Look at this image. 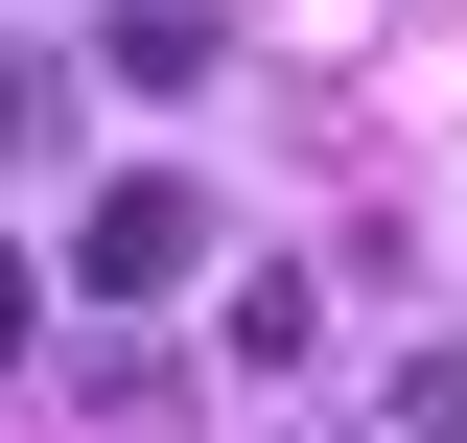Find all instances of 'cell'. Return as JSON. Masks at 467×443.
I'll list each match as a JSON object with an SVG mask.
<instances>
[{"mask_svg":"<svg viewBox=\"0 0 467 443\" xmlns=\"http://www.w3.org/2000/svg\"><path fill=\"white\" fill-rule=\"evenodd\" d=\"M398 443H467V350H420V374H398Z\"/></svg>","mask_w":467,"mask_h":443,"instance_id":"3957f363","label":"cell"},{"mask_svg":"<svg viewBox=\"0 0 467 443\" xmlns=\"http://www.w3.org/2000/svg\"><path fill=\"white\" fill-rule=\"evenodd\" d=\"M211 47H234L211 0H94V70H140V94H187V70H211Z\"/></svg>","mask_w":467,"mask_h":443,"instance_id":"7a4b0ae2","label":"cell"},{"mask_svg":"<svg viewBox=\"0 0 467 443\" xmlns=\"http://www.w3.org/2000/svg\"><path fill=\"white\" fill-rule=\"evenodd\" d=\"M24 327H47V280H24V257H0V374H24Z\"/></svg>","mask_w":467,"mask_h":443,"instance_id":"277c9868","label":"cell"},{"mask_svg":"<svg viewBox=\"0 0 467 443\" xmlns=\"http://www.w3.org/2000/svg\"><path fill=\"white\" fill-rule=\"evenodd\" d=\"M187 257H211V187H187V164H117L94 211H70V280H94V304H164Z\"/></svg>","mask_w":467,"mask_h":443,"instance_id":"6da1fadb","label":"cell"}]
</instances>
